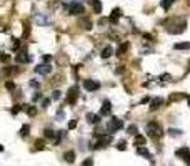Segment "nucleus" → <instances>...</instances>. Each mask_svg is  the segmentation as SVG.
<instances>
[{
    "instance_id": "1",
    "label": "nucleus",
    "mask_w": 190,
    "mask_h": 166,
    "mask_svg": "<svg viewBox=\"0 0 190 166\" xmlns=\"http://www.w3.org/2000/svg\"><path fill=\"white\" fill-rule=\"evenodd\" d=\"M163 27L170 35H180L187 28V20L182 17H168L167 20H163Z\"/></svg>"
},
{
    "instance_id": "2",
    "label": "nucleus",
    "mask_w": 190,
    "mask_h": 166,
    "mask_svg": "<svg viewBox=\"0 0 190 166\" xmlns=\"http://www.w3.org/2000/svg\"><path fill=\"white\" fill-rule=\"evenodd\" d=\"M145 130H147V133L152 140H160L163 136V128H162L160 123H157V121H150Z\"/></svg>"
},
{
    "instance_id": "3",
    "label": "nucleus",
    "mask_w": 190,
    "mask_h": 166,
    "mask_svg": "<svg viewBox=\"0 0 190 166\" xmlns=\"http://www.w3.org/2000/svg\"><path fill=\"white\" fill-rule=\"evenodd\" d=\"M112 143V135L109 133V135H102L100 138H99V141L95 143V146H92V148H105V146H109Z\"/></svg>"
},
{
    "instance_id": "4",
    "label": "nucleus",
    "mask_w": 190,
    "mask_h": 166,
    "mask_svg": "<svg viewBox=\"0 0 190 166\" xmlns=\"http://www.w3.org/2000/svg\"><path fill=\"white\" fill-rule=\"evenodd\" d=\"M124 128V123H122V120L119 118H112L109 126H107V130H109V133H115V131H119Z\"/></svg>"
},
{
    "instance_id": "5",
    "label": "nucleus",
    "mask_w": 190,
    "mask_h": 166,
    "mask_svg": "<svg viewBox=\"0 0 190 166\" xmlns=\"http://www.w3.org/2000/svg\"><path fill=\"white\" fill-rule=\"evenodd\" d=\"M77 100H79V91H77V88L72 86V88L67 91V103H69V105H75Z\"/></svg>"
},
{
    "instance_id": "6",
    "label": "nucleus",
    "mask_w": 190,
    "mask_h": 166,
    "mask_svg": "<svg viewBox=\"0 0 190 166\" xmlns=\"http://www.w3.org/2000/svg\"><path fill=\"white\" fill-rule=\"evenodd\" d=\"M84 86H85L87 91H95V90L100 88V83L95 81V80H85L84 81Z\"/></svg>"
},
{
    "instance_id": "7",
    "label": "nucleus",
    "mask_w": 190,
    "mask_h": 166,
    "mask_svg": "<svg viewBox=\"0 0 190 166\" xmlns=\"http://www.w3.org/2000/svg\"><path fill=\"white\" fill-rule=\"evenodd\" d=\"M77 25H79L80 28H84V30H90L92 28V20L89 17H80L79 22H77Z\"/></svg>"
},
{
    "instance_id": "8",
    "label": "nucleus",
    "mask_w": 190,
    "mask_h": 166,
    "mask_svg": "<svg viewBox=\"0 0 190 166\" xmlns=\"http://www.w3.org/2000/svg\"><path fill=\"white\" fill-rule=\"evenodd\" d=\"M85 10H84V5H80V3H74L70 8H69V15H82Z\"/></svg>"
},
{
    "instance_id": "9",
    "label": "nucleus",
    "mask_w": 190,
    "mask_h": 166,
    "mask_svg": "<svg viewBox=\"0 0 190 166\" xmlns=\"http://www.w3.org/2000/svg\"><path fill=\"white\" fill-rule=\"evenodd\" d=\"M177 156H178V158H182L187 164H190V150H188V148L178 150V151H177Z\"/></svg>"
},
{
    "instance_id": "10",
    "label": "nucleus",
    "mask_w": 190,
    "mask_h": 166,
    "mask_svg": "<svg viewBox=\"0 0 190 166\" xmlns=\"http://www.w3.org/2000/svg\"><path fill=\"white\" fill-rule=\"evenodd\" d=\"M162 105H163V98L157 96V98H153L152 101H150V106H149V108H150V111H157Z\"/></svg>"
},
{
    "instance_id": "11",
    "label": "nucleus",
    "mask_w": 190,
    "mask_h": 166,
    "mask_svg": "<svg viewBox=\"0 0 190 166\" xmlns=\"http://www.w3.org/2000/svg\"><path fill=\"white\" fill-rule=\"evenodd\" d=\"M35 71L40 73V75H48V73L52 71V67H50V65H45V63H42V65H38V67L35 68Z\"/></svg>"
},
{
    "instance_id": "12",
    "label": "nucleus",
    "mask_w": 190,
    "mask_h": 166,
    "mask_svg": "<svg viewBox=\"0 0 190 166\" xmlns=\"http://www.w3.org/2000/svg\"><path fill=\"white\" fill-rule=\"evenodd\" d=\"M129 48H130V43H129V42H124V43L119 47V50H117V57H124L125 52H129Z\"/></svg>"
},
{
    "instance_id": "13",
    "label": "nucleus",
    "mask_w": 190,
    "mask_h": 166,
    "mask_svg": "<svg viewBox=\"0 0 190 166\" xmlns=\"http://www.w3.org/2000/svg\"><path fill=\"white\" fill-rule=\"evenodd\" d=\"M185 93H172L168 96V103H175V101H180V100H183L185 98Z\"/></svg>"
},
{
    "instance_id": "14",
    "label": "nucleus",
    "mask_w": 190,
    "mask_h": 166,
    "mask_svg": "<svg viewBox=\"0 0 190 166\" xmlns=\"http://www.w3.org/2000/svg\"><path fill=\"white\" fill-rule=\"evenodd\" d=\"M120 17H122V10H120V8H114V10H112V15H110V18H109V20L115 23V22L119 20Z\"/></svg>"
},
{
    "instance_id": "15",
    "label": "nucleus",
    "mask_w": 190,
    "mask_h": 166,
    "mask_svg": "<svg viewBox=\"0 0 190 166\" xmlns=\"http://www.w3.org/2000/svg\"><path fill=\"white\" fill-rule=\"evenodd\" d=\"M15 60H17L18 63H27V62H30V57H28L25 52H20V53L15 57Z\"/></svg>"
},
{
    "instance_id": "16",
    "label": "nucleus",
    "mask_w": 190,
    "mask_h": 166,
    "mask_svg": "<svg viewBox=\"0 0 190 166\" xmlns=\"http://www.w3.org/2000/svg\"><path fill=\"white\" fill-rule=\"evenodd\" d=\"M137 154H140V156H145L147 159H150V158H152V154L149 153V150L145 148L144 145H142V146H139V148H137Z\"/></svg>"
},
{
    "instance_id": "17",
    "label": "nucleus",
    "mask_w": 190,
    "mask_h": 166,
    "mask_svg": "<svg viewBox=\"0 0 190 166\" xmlns=\"http://www.w3.org/2000/svg\"><path fill=\"white\" fill-rule=\"evenodd\" d=\"M87 120H89V123L92 125H97L100 121V115H95V113H87Z\"/></svg>"
},
{
    "instance_id": "18",
    "label": "nucleus",
    "mask_w": 190,
    "mask_h": 166,
    "mask_svg": "<svg viewBox=\"0 0 190 166\" xmlns=\"http://www.w3.org/2000/svg\"><path fill=\"white\" fill-rule=\"evenodd\" d=\"M63 159H65L67 163H74L75 161V153L74 151H65V153H63Z\"/></svg>"
},
{
    "instance_id": "19",
    "label": "nucleus",
    "mask_w": 190,
    "mask_h": 166,
    "mask_svg": "<svg viewBox=\"0 0 190 166\" xmlns=\"http://www.w3.org/2000/svg\"><path fill=\"white\" fill-rule=\"evenodd\" d=\"M110 110H112L110 101H109V100H105V101H104V108H102L100 115H110Z\"/></svg>"
},
{
    "instance_id": "20",
    "label": "nucleus",
    "mask_w": 190,
    "mask_h": 166,
    "mask_svg": "<svg viewBox=\"0 0 190 166\" xmlns=\"http://www.w3.org/2000/svg\"><path fill=\"white\" fill-rule=\"evenodd\" d=\"M175 50H190V42H183V43H175L173 45Z\"/></svg>"
},
{
    "instance_id": "21",
    "label": "nucleus",
    "mask_w": 190,
    "mask_h": 166,
    "mask_svg": "<svg viewBox=\"0 0 190 166\" xmlns=\"http://www.w3.org/2000/svg\"><path fill=\"white\" fill-rule=\"evenodd\" d=\"M92 8H94L95 13H102V3H100V0H92Z\"/></svg>"
},
{
    "instance_id": "22",
    "label": "nucleus",
    "mask_w": 190,
    "mask_h": 166,
    "mask_svg": "<svg viewBox=\"0 0 190 166\" xmlns=\"http://www.w3.org/2000/svg\"><path fill=\"white\" fill-rule=\"evenodd\" d=\"M145 141H147V140H145V136H142V135H135V141H134L135 146H142V145H145Z\"/></svg>"
},
{
    "instance_id": "23",
    "label": "nucleus",
    "mask_w": 190,
    "mask_h": 166,
    "mask_svg": "<svg viewBox=\"0 0 190 166\" xmlns=\"http://www.w3.org/2000/svg\"><path fill=\"white\" fill-rule=\"evenodd\" d=\"M172 3H173V0H162V2H160V7H162L163 10H168V8L172 7Z\"/></svg>"
},
{
    "instance_id": "24",
    "label": "nucleus",
    "mask_w": 190,
    "mask_h": 166,
    "mask_svg": "<svg viewBox=\"0 0 190 166\" xmlns=\"http://www.w3.org/2000/svg\"><path fill=\"white\" fill-rule=\"evenodd\" d=\"M112 53H114V50H112V47H107L104 48V52H102V58H109Z\"/></svg>"
},
{
    "instance_id": "25",
    "label": "nucleus",
    "mask_w": 190,
    "mask_h": 166,
    "mask_svg": "<svg viewBox=\"0 0 190 166\" xmlns=\"http://www.w3.org/2000/svg\"><path fill=\"white\" fill-rule=\"evenodd\" d=\"M28 130H30V126H28V125H23V126H22V130H20V135L23 136V138H25V136L28 135Z\"/></svg>"
},
{
    "instance_id": "26",
    "label": "nucleus",
    "mask_w": 190,
    "mask_h": 166,
    "mask_svg": "<svg viewBox=\"0 0 190 166\" xmlns=\"http://www.w3.org/2000/svg\"><path fill=\"white\" fill-rule=\"evenodd\" d=\"M43 133H45V138H48V140H52L55 136V131H52V130H45Z\"/></svg>"
},
{
    "instance_id": "27",
    "label": "nucleus",
    "mask_w": 190,
    "mask_h": 166,
    "mask_svg": "<svg viewBox=\"0 0 190 166\" xmlns=\"http://www.w3.org/2000/svg\"><path fill=\"white\" fill-rule=\"evenodd\" d=\"M127 131H129L130 135H137V126H135V125H130L129 128H127Z\"/></svg>"
},
{
    "instance_id": "28",
    "label": "nucleus",
    "mask_w": 190,
    "mask_h": 166,
    "mask_svg": "<svg viewBox=\"0 0 190 166\" xmlns=\"http://www.w3.org/2000/svg\"><path fill=\"white\" fill-rule=\"evenodd\" d=\"M37 148L35 150H43V145H45V143H43V140H37Z\"/></svg>"
},
{
    "instance_id": "29",
    "label": "nucleus",
    "mask_w": 190,
    "mask_h": 166,
    "mask_svg": "<svg viewBox=\"0 0 190 166\" xmlns=\"http://www.w3.org/2000/svg\"><path fill=\"white\" fill-rule=\"evenodd\" d=\"M53 80H55V81H53L55 85H62V83H63V76H55Z\"/></svg>"
},
{
    "instance_id": "30",
    "label": "nucleus",
    "mask_w": 190,
    "mask_h": 166,
    "mask_svg": "<svg viewBox=\"0 0 190 166\" xmlns=\"http://www.w3.org/2000/svg\"><path fill=\"white\" fill-rule=\"evenodd\" d=\"M168 133H170V135H172V136H178L180 133H182V131H178V130H170V131H168Z\"/></svg>"
},
{
    "instance_id": "31",
    "label": "nucleus",
    "mask_w": 190,
    "mask_h": 166,
    "mask_svg": "<svg viewBox=\"0 0 190 166\" xmlns=\"http://www.w3.org/2000/svg\"><path fill=\"white\" fill-rule=\"evenodd\" d=\"M5 85H7V88H8V90H13V88H15V85H13V81H7Z\"/></svg>"
},
{
    "instance_id": "32",
    "label": "nucleus",
    "mask_w": 190,
    "mask_h": 166,
    "mask_svg": "<svg viewBox=\"0 0 190 166\" xmlns=\"http://www.w3.org/2000/svg\"><path fill=\"white\" fill-rule=\"evenodd\" d=\"M117 148H119L120 151H124V150H125V141H120V143H119V146H117Z\"/></svg>"
},
{
    "instance_id": "33",
    "label": "nucleus",
    "mask_w": 190,
    "mask_h": 166,
    "mask_svg": "<svg viewBox=\"0 0 190 166\" xmlns=\"http://www.w3.org/2000/svg\"><path fill=\"white\" fill-rule=\"evenodd\" d=\"M75 126H77V121H75V120H72L70 123H69V128H70V130H74Z\"/></svg>"
},
{
    "instance_id": "34",
    "label": "nucleus",
    "mask_w": 190,
    "mask_h": 166,
    "mask_svg": "<svg viewBox=\"0 0 190 166\" xmlns=\"http://www.w3.org/2000/svg\"><path fill=\"white\" fill-rule=\"evenodd\" d=\"M48 105H50V100H48V98H45V100L42 101V106H45V108H47Z\"/></svg>"
},
{
    "instance_id": "35",
    "label": "nucleus",
    "mask_w": 190,
    "mask_h": 166,
    "mask_svg": "<svg viewBox=\"0 0 190 166\" xmlns=\"http://www.w3.org/2000/svg\"><path fill=\"white\" fill-rule=\"evenodd\" d=\"M82 164H84V166H87V164H89V166H90V164H94V161H92V159L89 158V159H85V161H84V163H82Z\"/></svg>"
},
{
    "instance_id": "36",
    "label": "nucleus",
    "mask_w": 190,
    "mask_h": 166,
    "mask_svg": "<svg viewBox=\"0 0 190 166\" xmlns=\"http://www.w3.org/2000/svg\"><path fill=\"white\" fill-rule=\"evenodd\" d=\"M58 96H60V91H53V100H58Z\"/></svg>"
},
{
    "instance_id": "37",
    "label": "nucleus",
    "mask_w": 190,
    "mask_h": 166,
    "mask_svg": "<svg viewBox=\"0 0 190 166\" xmlns=\"http://www.w3.org/2000/svg\"><path fill=\"white\" fill-rule=\"evenodd\" d=\"M30 85H32V86H35V88H37V86H38V83H37V81H33V80H32V81H30Z\"/></svg>"
},
{
    "instance_id": "38",
    "label": "nucleus",
    "mask_w": 190,
    "mask_h": 166,
    "mask_svg": "<svg viewBox=\"0 0 190 166\" xmlns=\"http://www.w3.org/2000/svg\"><path fill=\"white\" fill-rule=\"evenodd\" d=\"M185 98H187V101H188V105H190V95H187V96H185Z\"/></svg>"
},
{
    "instance_id": "39",
    "label": "nucleus",
    "mask_w": 190,
    "mask_h": 166,
    "mask_svg": "<svg viewBox=\"0 0 190 166\" xmlns=\"http://www.w3.org/2000/svg\"><path fill=\"white\" fill-rule=\"evenodd\" d=\"M187 5H188V7H190V0H187Z\"/></svg>"
}]
</instances>
